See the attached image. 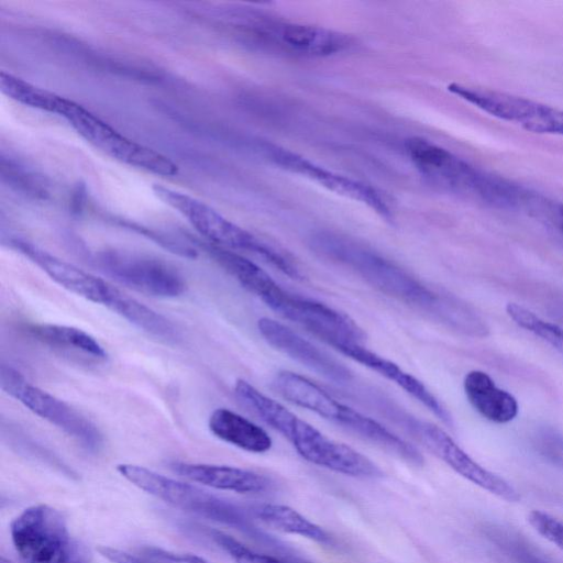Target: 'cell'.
Wrapping results in <instances>:
<instances>
[{"mask_svg":"<svg viewBox=\"0 0 563 563\" xmlns=\"http://www.w3.org/2000/svg\"><path fill=\"white\" fill-rule=\"evenodd\" d=\"M254 516L266 527L287 534L299 536L324 545H333L334 539L320 526L311 522L297 510L280 504H258Z\"/></svg>","mask_w":563,"mask_h":563,"instance_id":"cb8c5ba5","label":"cell"},{"mask_svg":"<svg viewBox=\"0 0 563 563\" xmlns=\"http://www.w3.org/2000/svg\"><path fill=\"white\" fill-rule=\"evenodd\" d=\"M100 269L115 282L159 298L180 296L186 289L183 275L162 260L120 252H103L97 260Z\"/></svg>","mask_w":563,"mask_h":563,"instance_id":"7c38bea8","label":"cell"},{"mask_svg":"<svg viewBox=\"0 0 563 563\" xmlns=\"http://www.w3.org/2000/svg\"><path fill=\"white\" fill-rule=\"evenodd\" d=\"M104 306L133 325L156 338L168 342L176 341L179 338V333L170 320L114 286H112Z\"/></svg>","mask_w":563,"mask_h":563,"instance_id":"603a6c76","label":"cell"},{"mask_svg":"<svg viewBox=\"0 0 563 563\" xmlns=\"http://www.w3.org/2000/svg\"><path fill=\"white\" fill-rule=\"evenodd\" d=\"M351 360L368 367L389 380L396 383L406 393L427 407L446 426H452V417L438 398L424 386L422 382L405 372L396 363L368 350L364 344H350L339 350Z\"/></svg>","mask_w":563,"mask_h":563,"instance_id":"ac0fdd59","label":"cell"},{"mask_svg":"<svg viewBox=\"0 0 563 563\" xmlns=\"http://www.w3.org/2000/svg\"><path fill=\"white\" fill-rule=\"evenodd\" d=\"M496 544L516 563H550L527 542L508 531L498 537Z\"/></svg>","mask_w":563,"mask_h":563,"instance_id":"f1b7e54d","label":"cell"},{"mask_svg":"<svg viewBox=\"0 0 563 563\" xmlns=\"http://www.w3.org/2000/svg\"><path fill=\"white\" fill-rule=\"evenodd\" d=\"M0 385L4 393L75 439L87 450L96 451L101 446L102 434L92 421L67 402L31 384L14 367L1 365Z\"/></svg>","mask_w":563,"mask_h":563,"instance_id":"9c48e42d","label":"cell"},{"mask_svg":"<svg viewBox=\"0 0 563 563\" xmlns=\"http://www.w3.org/2000/svg\"><path fill=\"white\" fill-rule=\"evenodd\" d=\"M208 426L217 438L247 452L265 453L273 445L263 428L228 408L216 409Z\"/></svg>","mask_w":563,"mask_h":563,"instance_id":"7402d4cb","label":"cell"},{"mask_svg":"<svg viewBox=\"0 0 563 563\" xmlns=\"http://www.w3.org/2000/svg\"><path fill=\"white\" fill-rule=\"evenodd\" d=\"M234 394L246 409L282 433L308 462L353 477L383 476L378 465L367 456L344 443L329 439L249 382L238 379Z\"/></svg>","mask_w":563,"mask_h":563,"instance_id":"7a4b0ae2","label":"cell"},{"mask_svg":"<svg viewBox=\"0 0 563 563\" xmlns=\"http://www.w3.org/2000/svg\"><path fill=\"white\" fill-rule=\"evenodd\" d=\"M312 250L356 273L371 286L405 303L435 316L463 333L471 332L478 314L466 303L442 296L372 247L341 233L319 231L311 235Z\"/></svg>","mask_w":563,"mask_h":563,"instance_id":"6da1fadb","label":"cell"},{"mask_svg":"<svg viewBox=\"0 0 563 563\" xmlns=\"http://www.w3.org/2000/svg\"><path fill=\"white\" fill-rule=\"evenodd\" d=\"M117 471L140 489L177 508L228 525H245L243 515L235 506L194 484L135 464H119Z\"/></svg>","mask_w":563,"mask_h":563,"instance_id":"30bf717a","label":"cell"},{"mask_svg":"<svg viewBox=\"0 0 563 563\" xmlns=\"http://www.w3.org/2000/svg\"><path fill=\"white\" fill-rule=\"evenodd\" d=\"M463 386L470 404L487 420L507 423L517 417L519 407L516 398L496 386L487 373L468 372Z\"/></svg>","mask_w":563,"mask_h":563,"instance_id":"ffe728a7","label":"cell"},{"mask_svg":"<svg viewBox=\"0 0 563 563\" xmlns=\"http://www.w3.org/2000/svg\"><path fill=\"white\" fill-rule=\"evenodd\" d=\"M554 218L558 221L559 228L561 229V231L563 233V206L562 205Z\"/></svg>","mask_w":563,"mask_h":563,"instance_id":"e575fe53","label":"cell"},{"mask_svg":"<svg viewBox=\"0 0 563 563\" xmlns=\"http://www.w3.org/2000/svg\"><path fill=\"white\" fill-rule=\"evenodd\" d=\"M282 556L287 561V563H313V562L306 561L303 559H299L296 556H289V555H282Z\"/></svg>","mask_w":563,"mask_h":563,"instance_id":"836d02e7","label":"cell"},{"mask_svg":"<svg viewBox=\"0 0 563 563\" xmlns=\"http://www.w3.org/2000/svg\"><path fill=\"white\" fill-rule=\"evenodd\" d=\"M273 310L339 351L350 344H364L365 334L346 314L325 303L285 290Z\"/></svg>","mask_w":563,"mask_h":563,"instance_id":"9a60e30c","label":"cell"},{"mask_svg":"<svg viewBox=\"0 0 563 563\" xmlns=\"http://www.w3.org/2000/svg\"><path fill=\"white\" fill-rule=\"evenodd\" d=\"M153 190L162 201L181 213L213 245L253 253L289 277H301L297 265L280 250L234 224L205 202L156 184Z\"/></svg>","mask_w":563,"mask_h":563,"instance_id":"8992f818","label":"cell"},{"mask_svg":"<svg viewBox=\"0 0 563 563\" xmlns=\"http://www.w3.org/2000/svg\"><path fill=\"white\" fill-rule=\"evenodd\" d=\"M405 422L420 442L462 477L500 499L519 500L520 496L510 483L478 464L440 427L410 417Z\"/></svg>","mask_w":563,"mask_h":563,"instance_id":"5bb4252c","label":"cell"},{"mask_svg":"<svg viewBox=\"0 0 563 563\" xmlns=\"http://www.w3.org/2000/svg\"><path fill=\"white\" fill-rule=\"evenodd\" d=\"M530 526L544 539L563 550V521L552 515L533 510L528 516Z\"/></svg>","mask_w":563,"mask_h":563,"instance_id":"f546056e","label":"cell"},{"mask_svg":"<svg viewBox=\"0 0 563 563\" xmlns=\"http://www.w3.org/2000/svg\"><path fill=\"white\" fill-rule=\"evenodd\" d=\"M98 552L112 563H150L146 560H142L140 556L128 553L125 551L101 545L97 548Z\"/></svg>","mask_w":563,"mask_h":563,"instance_id":"d6a6232c","label":"cell"},{"mask_svg":"<svg viewBox=\"0 0 563 563\" xmlns=\"http://www.w3.org/2000/svg\"><path fill=\"white\" fill-rule=\"evenodd\" d=\"M0 563H14V562H12L11 560H9L4 556H1Z\"/></svg>","mask_w":563,"mask_h":563,"instance_id":"d590c367","label":"cell"},{"mask_svg":"<svg viewBox=\"0 0 563 563\" xmlns=\"http://www.w3.org/2000/svg\"><path fill=\"white\" fill-rule=\"evenodd\" d=\"M212 538L235 563H287L282 555L255 551L225 533L217 531Z\"/></svg>","mask_w":563,"mask_h":563,"instance_id":"83f0119b","label":"cell"},{"mask_svg":"<svg viewBox=\"0 0 563 563\" xmlns=\"http://www.w3.org/2000/svg\"><path fill=\"white\" fill-rule=\"evenodd\" d=\"M506 312L517 325L541 338L563 355V328L539 318L516 302L507 303Z\"/></svg>","mask_w":563,"mask_h":563,"instance_id":"4316f807","label":"cell"},{"mask_svg":"<svg viewBox=\"0 0 563 563\" xmlns=\"http://www.w3.org/2000/svg\"><path fill=\"white\" fill-rule=\"evenodd\" d=\"M29 332L40 342L55 349L71 351L93 360H106L103 346L86 331L62 324L41 323L29 327Z\"/></svg>","mask_w":563,"mask_h":563,"instance_id":"d4e9b609","label":"cell"},{"mask_svg":"<svg viewBox=\"0 0 563 563\" xmlns=\"http://www.w3.org/2000/svg\"><path fill=\"white\" fill-rule=\"evenodd\" d=\"M148 554L164 563H209L205 559L195 554H177L166 552L159 549H148Z\"/></svg>","mask_w":563,"mask_h":563,"instance_id":"1f68e13d","label":"cell"},{"mask_svg":"<svg viewBox=\"0 0 563 563\" xmlns=\"http://www.w3.org/2000/svg\"><path fill=\"white\" fill-rule=\"evenodd\" d=\"M257 328L261 335L269 345L305 365L318 375L336 384L351 380L352 373L346 366L285 324L263 317L258 319Z\"/></svg>","mask_w":563,"mask_h":563,"instance_id":"2e32d148","label":"cell"},{"mask_svg":"<svg viewBox=\"0 0 563 563\" xmlns=\"http://www.w3.org/2000/svg\"><path fill=\"white\" fill-rule=\"evenodd\" d=\"M250 36L269 51L301 57H328L350 49L354 40L339 31L256 15Z\"/></svg>","mask_w":563,"mask_h":563,"instance_id":"ba28073f","label":"cell"},{"mask_svg":"<svg viewBox=\"0 0 563 563\" xmlns=\"http://www.w3.org/2000/svg\"><path fill=\"white\" fill-rule=\"evenodd\" d=\"M11 540L21 563H90V552L71 536L58 509L40 504L27 507L10 525Z\"/></svg>","mask_w":563,"mask_h":563,"instance_id":"5b68a950","label":"cell"},{"mask_svg":"<svg viewBox=\"0 0 563 563\" xmlns=\"http://www.w3.org/2000/svg\"><path fill=\"white\" fill-rule=\"evenodd\" d=\"M172 468L189 481L221 490L261 493L271 486L268 477L235 466L175 462Z\"/></svg>","mask_w":563,"mask_h":563,"instance_id":"d6986e66","label":"cell"},{"mask_svg":"<svg viewBox=\"0 0 563 563\" xmlns=\"http://www.w3.org/2000/svg\"><path fill=\"white\" fill-rule=\"evenodd\" d=\"M0 88L4 95L24 106L54 113L58 96L51 91L4 71L0 73Z\"/></svg>","mask_w":563,"mask_h":563,"instance_id":"484cf974","label":"cell"},{"mask_svg":"<svg viewBox=\"0 0 563 563\" xmlns=\"http://www.w3.org/2000/svg\"><path fill=\"white\" fill-rule=\"evenodd\" d=\"M405 150L422 177L439 189L473 197L496 208L506 205L510 195L508 179L483 172L422 137L407 139Z\"/></svg>","mask_w":563,"mask_h":563,"instance_id":"277c9868","label":"cell"},{"mask_svg":"<svg viewBox=\"0 0 563 563\" xmlns=\"http://www.w3.org/2000/svg\"><path fill=\"white\" fill-rule=\"evenodd\" d=\"M261 150L274 165L305 177L339 196L361 202L382 218H391L390 206L385 195L377 188L335 173L275 144L265 143L261 146Z\"/></svg>","mask_w":563,"mask_h":563,"instance_id":"4fadbf2b","label":"cell"},{"mask_svg":"<svg viewBox=\"0 0 563 563\" xmlns=\"http://www.w3.org/2000/svg\"><path fill=\"white\" fill-rule=\"evenodd\" d=\"M273 386L289 402L316 412L410 464H423V456L409 442L371 417L334 399L307 377L280 371L275 375Z\"/></svg>","mask_w":563,"mask_h":563,"instance_id":"3957f363","label":"cell"},{"mask_svg":"<svg viewBox=\"0 0 563 563\" xmlns=\"http://www.w3.org/2000/svg\"><path fill=\"white\" fill-rule=\"evenodd\" d=\"M54 113L63 117L96 148L119 162L161 176H175L178 167L159 152L121 134L82 106L58 96Z\"/></svg>","mask_w":563,"mask_h":563,"instance_id":"52a82bcc","label":"cell"},{"mask_svg":"<svg viewBox=\"0 0 563 563\" xmlns=\"http://www.w3.org/2000/svg\"><path fill=\"white\" fill-rule=\"evenodd\" d=\"M538 451L554 463L563 464V437L553 430H543L538 434Z\"/></svg>","mask_w":563,"mask_h":563,"instance_id":"4dcf8cb0","label":"cell"},{"mask_svg":"<svg viewBox=\"0 0 563 563\" xmlns=\"http://www.w3.org/2000/svg\"><path fill=\"white\" fill-rule=\"evenodd\" d=\"M13 244L15 249L63 288L95 303L106 305L112 285L102 278L91 275L29 242L15 240Z\"/></svg>","mask_w":563,"mask_h":563,"instance_id":"e0dca14e","label":"cell"},{"mask_svg":"<svg viewBox=\"0 0 563 563\" xmlns=\"http://www.w3.org/2000/svg\"><path fill=\"white\" fill-rule=\"evenodd\" d=\"M207 251L243 287L260 297L269 308L285 290L251 260L213 244L207 245Z\"/></svg>","mask_w":563,"mask_h":563,"instance_id":"44dd1931","label":"cell"},{"mask_svg":"<svg viewBox=\"0 0 563 563\" xmlns=\"http://www.w3.org/2000/svg\"><path fill=\"white\" fill-rule=\"evenodd\" d=\"M448 90L492 117L532 133L563 136V110L504 91L450 84Z\"/></svg>","mask_w":563,"mask_h":563,"instance_id":"8fae6325","label":"cell"}]
</instances>
